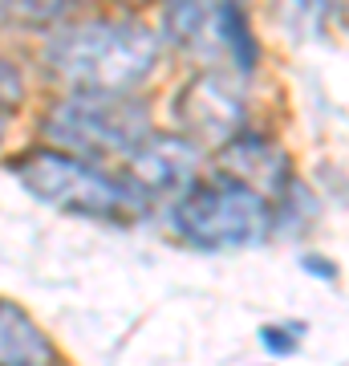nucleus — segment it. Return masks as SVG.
<instances>
[{
    "label": "nucleus",
    "mask_w": 349,
    "mask_h": 366,
    "mask_svg": "<svg viewBox=\"0 0 349 366\" xmlns=\"http://www.w3.org/2000/svg\"><path fill=\"white\" fill-rule=\"evenodd\" d=\"M220 45L228 49V57L236 61L240 74H252V69H256L260 41H256V33H252V25H248V13H244L240 0L228 4V13H223V21H220Z\"/></svg>",
    "instance_id": "nucleus-10"
},
{
    "label": "nucleus",
    "mask_w": 349,
    "mask_h": 366,
    "mask_svg": "<svg viewBox=\"0 0 349 366\" xmlns=\"http://www.w3.org/2000/svg\"><path fill=\"white\" fill-rule=\"evenodd\" d=\"M13 175L33 199L57 212H69V216H81V220L126 224L143 208V199L122 179L102 175L86 159H74L69 151H57V147L25 151L21 159H13Z\"/></svg>",
    "instance_id": "nucleus-2"
},
{
    "label": "nucleus",
    "mask_w": 349,
    "mask_h": 366,
    "mask_svg": "<svg viewBox=\"0 0 349 366\" xmlns=\"http://www.w3.org/2000/svg\"><path fill=\"white\" fill-rule=\"evenodd\" d=\"M45 61L74 90L134 94L158 66V37L138 21H81L53 33Z\"/></svg>",
    "instance_id": "nucleus-1"
},
{
    "label": "nucleus",
    "mask_w": 349,
    "mask_h": 366,
    "mask_svg": "<svg viewBox=\"0 0 349 366\" xmlns=\"http://www.w3.org/2000/svg\"><path fill=\"white\" fill-rule=\"evenodd\" d=\"M272 224H276V212L268 199L228 175L195 183L179 204H171V228L179 232V240L203 252L252 249L260 240H268Z\"/></svg>",
    "instance_id": "nucleus-3"
},
{
    "label": "nucleus",
    "mask_w": 349,
    "mask_h": 366,
    "mask_svg": "<svg viewBox=\"0 0 349 366\" xmlns=\"http://www.w3.org/2000/svg\"><path fill=\"white\" fill-rule=\"evenodd\" d=\"M179 122L195 139H203V143H232L244 134V102H240V94L228 86L223 78L216 74H203V78H195L187 90L179 94Z\"/></svg>",
    "instance_id": "nucleus-6"
},
{
    "label": "nucleus",
    "mask_w": 349,
    "mask_h": 366,
    "mask_svg": "<svg viewBox=\"0 0 349 366\" xmlns=\"http://www.w3.org/2000/svg\"><path fill=\"white\" fill-rule=\"evenodd\" d=\"M305 269L313 277H325V281H337V264L333 261H317V257H305Z\"/></svg>",
    "instance_id": "nucleus-14"
},
{
    "label": "nucleus",
    "mask_w": 349,
    "mask_h": 366,
    "mask_svg": "<svg viewBox=\"0 0 349 366\" xmlns=\"http://www.w3.org/2000/svg\"><path fill=\"white\" fill-rule=\"evenodd\" d=\"M78 9V0H0V25L9 29H45Z\"/></svg>",
    "instance_id": "nucleus-11"
},
{
    "label": "nucleus",
    "mask_w": 349,
    "mask_h": 366,
    "mask_svg": "<svg viewBox=\"0 0 349 366\" xmlns=\"http://www.w3.org/2000/svg\"><path fill=\"white\" fill-rule=\"evenodd\" d=\"M21 102H25V78H21V69L13 61L0 57V118L13 114Z\"/></svg>",
    "instance_id": "nucleus-12"
},
{
    "label": "nucleus",
    "mask_w": 349,
    "mask_h": 366,
    "mask_svg": "<svg viewBox=\"0 0 349 366\" xmlns=\"http://www.w3.org/2000/svg\"><path fill=\"white\" fill-rule=\"evenodd\" d=\"M232 0H167L163 4V29L167 41L179 49H211L220 41V21Z\"/></svg>",
    "instance_id": "nucleus-9"
},
{
    "label": "nucleus",
    "mask_w": 349,
    "mask_h": 366,
    "mask_svg": "<svg viewBox=\"0 0 349 366\" xmlns=\"http://www.w3.org/2000/svg\"><path fill=\"white\" fill-rule=\"evenodd\" d=\"M0 366H61L57 346L16 301L0 297Z\"/></svg>",
    "instance_id": "nucleus-8"
},
{
    "label": "nucleus",
    "mask_w": 349,
    "mask_h": 366,
    "mask_svg": "<svg viewBox=\"0 0 349 366\" xmlns=\"http://www.w3.org/2000/svg\"><path fill=\"white\" fill-rule=\"evenodd\" d=\"M223 171H228V179L248 183L264 199L285 196L288 187L297 183L288 155L272 139H260V134H240V139H232L223 147Z\"/></svg>",
    "instance_id": "nucleus-7"
},
{
    "label": "nucleus",
    "mask_w": 349,
    "mask_h": 366,
    "mask_svg": "<svg viewBox=\"0 0 349 366\" xmlns=\"http://www.w3.org/2000/svg\"><path fill=\"white\" fill-rule=\"evenodd\" d=\"M151 134V106L134 94L74 90L45 114V139L69 155H130Z\"/></svg>",
    "instance_id": "nucleus-4"
},
{
    "label": "nucleus",
    "mask_w": 349,
    "mask_h": 366,
    "mask_svg": "<svg viewBox=\"0 0 349 366\" xmlns=\"http://www.w3.org/2000/svg\"><path fill=\"white\" fill-rule=\"evenodd\" d=\"M0 143H4V118H0Z\"/></svg>",
    "instance_id": "nucleus-15"
},
{
    "label": "nucleus",
    "mask_w": 349,
    "mask_h": 366,
    "mask_svg": "<svg viewBox=\"0 0 349 366\" xmlns=\"http://www.w3.org/2000/svg\"><path fill=\"white\" fill-rule=\"evenodd\" d=\"M199 175V143L179 134H151L143 147L126 155V187L143 199H171L179 204L195 187Z\"/></svg>",
    "instance_id": "nucleus-5"
},
{
    "label": "nucleus",
    "mask_w": 349,
    "mask_h": 366,
    "mask_svg": "<svg viewBox=\"0 0 349 366\" xmlns=\"http://www.w3.org/2000/svg\"><path fill=\"white\" fill-rule=\"evenodd\" d=\"M300 342V326H264L260 330V346L276 358H288V354L297 350Z\"/></svg>",
    "instance_id": "nucleus-13"
}]
</instances>
